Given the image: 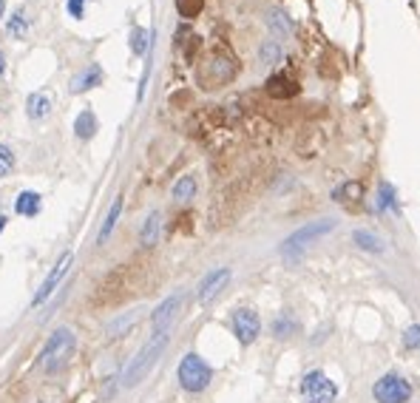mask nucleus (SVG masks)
Returning <instances> with one entry per match:
<instances>
[{"label": "nucleus", "mask_w": 420, "mask_h": 403, "mask_svg": "<svg viewBox=\"0 0 420 403\" xmlns=\"http://www.w3.org/2000/svg\"><path fill=\"white\" fill-rule=\"evenodd\" d=\"M168 344H170V329L151 332V338L142 344V349L128 361V366H125V372H122V386H125V389L139 386V383L148 378V372L156 366V361L165 355Z\"/></svg>", "instance_id": "1"}, {"label": "nucleus", "mask_w": 420, "mask_h": 403, "mask_svg": "<svg viewBox=\"0 0 420 403\" xmlns=\"http://www.w3.org/2000/svg\"><path fill=\"white\" fill-rule=\"evenodd\" d=\"M74 352H77V332L71 327H57L46 338V344H43V349L37 355V366L46 375H60L71 363Z\"/></svg>", "instance_id": "2"}, {"label": "nucleus", "mask_w": 420, "mask_h": 403, "mask_svg": "<svg viewBox=\"0 0 420 403\" xmlns=\"http://www.w3.org/2000/svg\"><path fill=\"white\" fill-rule=\"evenodd\" d=\"M338 230V219L335 216H321V219H313V222H307V225H301V228H296L284 242H281V256L287 259V262H296V259H301V253L310 247V245H315V242H321L324 236H329V233H335Z\"/></svg>", "instance_id": "3"}, {"label": "nucleus", "mask_w": 420, "mask_h": 403, "mask_svg": "<svg viewBox=\"0 0 420 403\" xmlns=\"http://www.w3.org/2000/svg\"><path fill=\"white\" fill-rule=\"evenodd\" d=\"M214 366H210L199 352H185L179 366H176V380L182 386V392L187 395H202L210 383H214Z\"/></svg>", "instance_id": "4"}, {"label": "nucleus", "mask_w": 420, "mask_h": 403, "mask_svg": "<svg viewBox=\"0 0 420 403\" xmlns=\"http://www.w3.org/2000/svg\"><path fill=\"white\" fill-rule=\"evenodd\" d=\"M301 403H338V383L324 369H307L298 380Z\"/></svg>", "instance_id": "5"}, {"label": "nucleus", "mask_w": 420, "mask_h": 403, "mask_svg": "<svg viewBox=\"0 0 420 403\" xmlns=\"http://www.w3.org/2000/svg\"><path fill=\"white\" fill-rule=\"evenodd\" d=\"M412 397H414V386L400 372H383L372 383V400L375 403H412Z\"/></svg>", "instance_id": "6"}, {"label": "nucleus", "mask_w": 420, "mask_h": 403, "mask_svg": "<svg viewBox=\"0 0 420 403\" xmlns=\"http://www.w3.org/2000/svg\"><path fill=\"white\" fill-rule=\"evenodd\" d=\"M231 332L239 346H253L262 335V315L253 307H236L231 313Z\"/></svg>", "instance_id": "7"}, {"label": "nucleus", "mask_w": 420, "mask_h": 403, "mask_svg": "<svg viewBox=\"0 0 420 403\" xmlns=\"http://www.w3.org/2000/svg\"><path fill=\"white\" fill-rule=\"evenodd\" d=\"M231 279H233V270H231V267H214V270H207V273L199 279V284H196V301H199V304H210L214 298H219Z\"/></svg>", "instance_id": "8"}, {"label": "nucleus", "mask_w": 420, "mask_h": 403, "mask_svg": "<svg viewBox=\"0 0 420 403\" xmlns=\"http://www.w3.org/2000/svg\"><path fill=\"white\" fill-rule=\"evenodd\" d=\"M71 262H74V253L71 250H66L57 262H54V267L49 270V276L43 279V284H40V290L35 293V298H32V307H40V304H46L52 296H54V290L63 284V279H66V273L71 270Z\"/></svg>", "instance_id": "9"}, {"label": "nucleus", "mask_w": 420, "mask_h": 403, "mask_svg": "<svg viewBox=\"0 0 420 403\" xmlns=\"http://www.w3.org/2000/svg\"><path fill=\"white\" fill-rule=\"evenodd\" d=\"M182 304H185V293H170L168 298H162L156 307H153V313H151V327H153V332H162V329H170V324L176 321V315H179V310H182Z\"/></svg>", "instance_id": "10"}, {"label": "nucleus", "mask_w": 420, "mask_h": 403, "mask_svg": "<svg viewBox=\"0 0 420 403\" xmlns=\"http://www.w3.org/2000/svg\"><path fill=\"white\" fill-rule=\"evenodd\" d=\"M375 214L378 216H400V199H397V187L389 182V179H380L378 182V190H375Z\"/></svg>", "instance_id": "11"}, {"label": "nucleus", "mask_w": 420, "mask_h": 403, "mask_svg": "<svg viewBox=\"0 0 420 403\" xmlns=\"http://www.w3.org/2000/svg\"><path fill=\"white\" fill-rule=\"evenodd\" d=\"M301 332V324H298V318L290 313V310H281L276 318H273V324H270V335L276 338V341H290V338H296Z\"/></svg>", "instance_id": "12"}, {"label": "nucleus", "mask_w": 420, "mask_h": 403, "mask_svg": "<svg viewBox=\"0 0 420 403\" xmlns=\"http://www.w3.org/2000/svg\"><path fill=\"white\" fill-rule=\"evenodd\" d=\"M103 66L100 63H91V66H86L74 80H71V94H86V91H91V88H97V86H103Z\"/></svg>", "instance_id": "13"}, {"label": "nucleus", "mask_w": 420, "mask_h": 403, "mask_svg": "<svg viewBox=\"0 0 420 403\" xmlns=\"http://www.w3.org/2000/svg\"><path fill=\"white\" fill-rule=\"evenodd\" d=\"M43 211V196L37 190H21L15 199V214L23 219H35Z\"/></svg>", "instance_id": "14"}, {"label": "nucleus", "mask_w": 420, "mask_h": 403, "mask_svg": "<svg viewBox=\"0 0 420 403\" xmlns=\"http://www.w3.org/2000/svg\"><path fill=\"white\" fill-rule=\"evenodd\" d=\"M162 236V211H151L139 228V245L142 247H156Z\"/></svg>", "instance_id": "15"}, {"label": "nucleus", "mask_w": 420, "mask_h": 403, "mask_svg": "<svg viewBox=\"0 0 420 403\" xmlns=\"http://www.w3.org/2000/svg\"><path fill=\"white\" fill-rule=\"evenodd\" d=\"M264 23H267V29L273 32V37H276V40H281V37H290V35L296 32V23H293V18H290L287 12H281V9H270V12L264 15Z\"/></svg>", "instance_id": "16"}, {"label": "nucleus", "mask_w": 420, "mask_h": 403, "mask_svg": "<svg viewBox=\"0 0 420 403\" xmlns=\"http://www.w3.org/2000/svg\"><path fill=\"white\" fill-rule=\"evenodd\" d=\"M122 208H125V202H122V196H117L114 205H111L108 214H105V219H103V225H100V233H97V245H100V247L114 236V228H117V222H119V216H122Z\"/></svg>", "instance_id": "17"}, {"label": "nucleus", "mask_w": 420, "mask_h": 403, "mask_svg": "<svg viewBox=\"0 0 420 403\" xmlns=\"http://www.w3.org/2000/svg\"><path fill=\"white\" fill-rule=\"evenodd\" d=\"M196 190H199L196 176H193V173H185V176H179V179L173 182V187H170V199L179 202V205H187V202L196 199Z\"/></svg>", "instance_id": "18"}, {"label": "nucleus", "mask_w": 420, "mask_h": 403, "mask_svg": "<svg viewBox=\"0 0 420 403\" xmlns=\"http://www.w3.org/2000/svg\"><path fill=\"white\" fill-rule=\"evenodd\" d=\"M49 114H52V97L43 94V91L29 94V100H26V117L32 122H43Z\"/></svg>", "instance_id": "19"}, {"label": "nucleus", "mask_w": 420, "mask_h": 403, "mask_svg": "<svg viewBox=\"0 0 420 403\" xmlns=\"http://www.w3.org/2000/svg\"><path fill=\"white\" fill-rule=\"evenodd\" d=\"M329 196H332L335 205H349V202L363 199V185H361V182H352V179H346V182L335 185Z\"/></svg>", "instance_id": "20"}, {"label": "nucleus", "mask_w": 420, "mask_h": 403, "mask_svg": "<svg viewBox=\"0 0 420 403\" xmlns=\"http://www.w3.org/2000/svg\"><path fill=\"white\" fill-rule=\"evenodd\" d=\"M97 128H100L97 114H94L91 108H83V111L77 114V119H74V136H77L80 142H88V139L97 134Z\"/></svg>", "instance_id": "21"}, {"label": "nucleus", "mask_w": 420, "mask_h": 403, "mask_svg": "<svg viewBox=\"0 0 420 403\" xmlns=\"http://www.w3.org/2000/svg\"><path fill=\"white\" fill-rule=\"evenodd\" d=\"M352 245H355L358 250H363V253H375V256H380V253L386 250L383 239H380V236H375L372 230H363V228L352 230Z\"/></svg>", "instance_id": "22"}, {"label": "nucleus", "mask_w": 420, "mask_h": 403, "mask_svg": "<svg viewBox=\"0 0 420 403\" xmlns=\"http://www.w3.org/2000/svg\"><path fill=\"white\" fill-rule=\"evenodd\" d=\"M151 40H153V32L139 29V26H134L131 35H128V46H131V52H134L136 57H145V54L151 52Z\"/></svg>", "instance_id": "23"}, {"label": "nucleus", "mask_w": 420, "mask_h": 403, "mask_svg": "<svg viewBox=\"0 0 420 403\" xmlns=\"http://www.w3.org/2000/svg\"><path fill=\"white\" fill-rule=\"evenodd\" d=\"M259 60H262L264 66H279V63L284 60V46H281V40H276V37L264 40V43L259 46Z\"/></svg>", "instance_id": "24"}, {"label": "nucleus", "mask_w": 420, "mask_h": 403, "mask_svg": "<svg viewBox=\"0 0 420 403\" xmlns=\"http://www.w3.org/2000/svg\"><path fill=\"white\" fill-rule=\"evenodd\" d=\"M296 91H298V86L290 77H284V74H273L267 80V94L270 97H293Z\"/></svg>", "instance_id": "25"}, {"label": "nucleus", "mask_w": 420, "mask_h": 403, "mask_svg": "<svg viewBox=\"0 0 420 403\" xmlns=\"http://www.w3.org/2000/svg\"><path fill=\"white\" fill-rule=\"evenodd\" d=\"M6 32H9L15 40H23V37L29 35V18H26L23 9H15V12H12V18L6 21Z\"/></svg>", "instance_id": "26"}, {"label": "nucleus", "mask_w": 420, "mask_h": 403, "mask_svg": "<svg viewBox=\"0 0 420 403\" xmlns=\"http://www.w3.org/2000/svg\"><path fill=\"white\" fill-rule=\"evenodd\" d=\"M136 324V310H131V313H122L119 318H114L108 327H105V332H108V338H122L131 327Z\"/></svg>", "instance_id": "27"}, {"label": "nucleus", "mask_w": 420, "mask_h": 403, "mask_svg": "<svg viewBox=\"0 0 420 403\" xmlns=\"http://www.w3.org/2000/svg\"><path fill=\"white\" fill-rule=\"evenodd\" d=\"M400 346L406 352H420V324H409L400 335Z\"/></svg>", "instance_id": "28"}, {"label": "nucleus", "mask_w": 420, "mask_h": 403, "mask_svg": "<svg viewBox=\"0 0 420 403\" xmlns=\"http://www.w3.org/2000/svg\"><path fill=\"white\" fill-rule=\"evenodd\" d=\"M15 165H18V156H15V151H12L9 145H4V142H0V179H4V176H9V173L15 170Z\"/></svg>", "instance_id": "29"}, {"label": "nucleus", "mask_w": 420, "mask_h": 403, "mask_svg": "<svg viewBox=\"0 0 420 403\" xmlns=\"http://www.w3.org/2000/svg\"><path fill=\"white\" fill-rule=\"evenodd\" d=\"M202 4H204V0H176V9H179L182 18H193L202 9Z\"/></svg>", "instance_id": "30"}, {"label": "nucleus", "mask_w": 420, "mask_h": 403, "mask_svg": "<svg viewBox=\"0 0 420 403\" xmlns=\"http://www.w3.org/2000/svg\"><path fill=\"white\" fill-rule=\"evenodd\" d=\"M86 4H88V0H66V12H69L74 21H83V15H86Z\"/></svg>", "instance_id": "31"}, {"label": "nucleus", "mask_w": 420, "mask_h": 403, "mask_svg": "<svg viewBox=\"0 0 420 403\" xmlns=\"http://www.w3.org/2000/svg\"><path fill=\"white\" fill-rule=\"evenodd\" d=\"M4 71H6V57H4V52H0V77H4Z\"/></svg>", "instance_id": "32"}, {"label": "nucleus", "mask_w": 420, "mask_h": 403, "mask_svg": "<svg viewBox=\"0 0 420 403\" xmlns=\"http://www.w3.org/2000/svg\"><path fill=\"white\" fill-rule=\"evenodd\" d=\"M6 225H9V219H6L4 214H0V233H4V230H6Z\"/></svg>", "instance_id": "33"}, {"label": "nucleus", "mask_w": 420, "mask_h": 403, "mask_svg": "<svg viewBox=\"0 0 420 403\" xmlns=\"http://www.w3.org/2000/svg\"><path fill=\"white\" fill-rule=\"evenodd\" d=\"M6 15V0H0V18Z\"/></svg>", "instance_id": "34"}, {"label": "nucleus", "mask_w": 420, "mask_h": 403, "mask_svg": "<svg viewBox=\"0 0 420 403\" xmlns=\"http://www.w3.org/2000/svg\"><path fill=\"white\" fill-rule=\"evenodd\" d=\"M40 403H46V400H40Z\"/></svg>", "instance_id": "35"}]
</instances>
